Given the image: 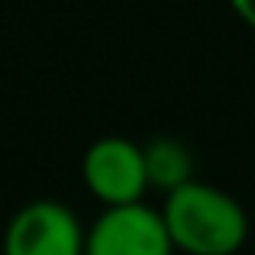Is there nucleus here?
<instances>
[{
    "label": "nucleus",
    "instance_id": "1",
    "mask_svg": "<svg viewBox=\"0 0 255 255\" xmlns=\"http://www.w3.org/2000/svg\"><path fill=\"white\" fill-rule=\"evenodd\" d=\"M158 210L181 255H239L252 233L243 200L200 178L171 191Z\"/></svg>",
    "mask_w": 255,
    "mask_h": 255
},
{
    "label": "nucleus",
    "instance_id": "2",
    "mask_svg": "<svg viewBox=\"0 0 255 255\" xmlns=\"http://www.w3.org/2000/svg\"><path fill=\"white\" fill-rule=\"evenodd\" d=\"M87 226L65 200H29L3 226L0 255H84Z\"/></svg>",
    "mask_w": 255,
    "mask_h": 255
},
{
    "label": "nucleus",
    "instance_id": "3",
    "mask_svg": "<svg viewBox=\"0 0 255 255\" xmlns=\"http://www.w3.org/2000/svg\"><path fill=\"white\" fill-rule=\"evenodd\" d=\"M81 181L100 207L142 204L149 194L145 152L126 136H100L81 155Z\"/></svg>",
    "mask_w": 255,
    "mask_h": 255
},
{
    "label": "nucleus",
    "instance_id": "4",
    "mask_svg": "<svg viewBox=\"0 0 255 255\" xmlns=\"http://www.w3.org/2000/svg\"><path fill=\"white\" fill-rule=\"evenodd\" d=\"M84 255H178L162 210L152 204L104 207L91 220Z\"/></svg>",
    "mask_w": 255,
    "mask_h": 255
},
{
    "label": "nucleus",
    "instance_id": "5",
    "mask_svg": "<svg viewBox=\"0 0 255 255\" xmlns=\"http://www.w3.org/2000/svg\"><path fill=\"white\" fill-rule=\"evenodd\" d=\"M145 152V174H149V191H158L162 197H168L171 191L184 187L187 181L197 178V162L194 152L187 149L181 139L158 136L149 145H142Z\"/></svg>",
    "mask_w": 255,
    "mask_h": 255
},
{
    "label": "nucleus",
    "instance_id": "6",
    "mask_svg": "<svg viewBox=\"0 0 255 255\" xmlns=\"http://www.w3.org/2000/svg\"><path fill=\"white\" fill-rule=\"evenodd\" d=\"M230 6H233V13L243 19V26H249L255 32V0H230Z\"/></svg>",
    "mask_w": 255,
    "mask_h": 255
}]
</instances>
